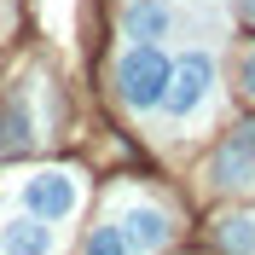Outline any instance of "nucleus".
Here are the masks:
<instances>
[{
    "label": "nucleus",
    "instance_id": "5",
    "mask_svg": "<svg viewBox=\"0 0 255 255\" xmlns=\"http://www.w3.org/2000/svg\"><path fill=\"white\" fill-rule=\"evenodd\" d=\"M116 226L128 232L133 255H151V250H162V244H168V232H174V226H168V215H162V209H151V203H128Z\"/></svg>",
    "mask_w": 255,
    "mask_h": 255
},
{
    "label": "nucleus",
    "instance_id": "8",
    "mask_svg": "<svg viewBox=\"0 0 255 255\" xmlns=\"http://www.w3.org/2000/svg\"><path fill=\"white\" fill-rule=\"evenodd\" d=\"M221 244L232 255H255V215H226L221 221Z\"/></svg>",
    "mask_w": 255,
    "mask_h": 255
},
{
    "label": "nucleus",
    "instance_id": "2",
    "mask_svg": "<svg viewBox=\"0 0 255 255\" xmlns=\"http://www.w3.org/2000/svg\"><path fill=\"white\" fill-rule=\"evenodd\" d=\"M209 93H215V64H209V52H186L174 64V76H168V93H162L168 122H191L209 105Z\"/></svg>",
    "mask_w": 255,
    "mask_h": 255
},
{
    "label": "nucleus",
    "instance_id": "6",
    "mask_svg": "<svg viewBox=\"0 0 255 255\" xmlns=\"http://www.w3.org/2000/svg\"><path fill=\"white\" fill-rule=\"evenodd\" d=\"M174 23H180V12L168 6V0H133V6L122 12V29L133 35V41H151V47H157V41H168V35H174Z\"/></svg>",
    "mask_w": 255,
    "mask_h": 255
},
{
    "label": "nucleus",
    "instance_id": "11",
    "mask_svg": "<svg viewBox=\"0 0 255 255\" xmlns=\"http://www.w3.org/2000/svg\"><path fill=\"white\" fill-rule=\"evenodd\" d=\"M250 12H255V0H250Z\"/></svg>",
    "mask_w": 255,
    "mask_h": 255
},
{
    "label": "nucleus",
    "instance_id": "1",
    "mask_svg": "<svg viewBox=\"0 0 255 255\" xmlns=\"http://www.w3.org/2000/svg\"><path fill=\"white\" fill-rule=\"evenodd\" d=\"M168 76H174V58H168L162 47H151V41H139V47H128L122 58H116V93H122L128 111H151V105H162Z\"/></svg>",
    "mask_w": 255,
    "mask_h": 255
},
{
    "label": "nucleus",
    "instance_id": "3",
    "mask_svg": "<svg viewBox=\"0 0 255 255\" xmlns=\"http://www.w3.org/2000/svg\"><path fill=\"white\" fill-rule=\"evenodd\" d=\"M76 203H81V180L64 168H41L23 180V209L41 221H64V215H76Z\"/></svg>",
    "mask_w": 255,
    "mask_h": 255
},
{
    "label": "nucleus",
    "instance_id": "10",
    "mask_svg": "<svg viewBox=\"0 0 255 255\" xmlns=\"http://www.w3.org/2000/svg\"><path fill=\"white\" fill-rule=\"evenodd\" d=\"M238 81H244V93H250V99H255V47H250V52H244V70H238Z\"/></svg>",
    "mask_w": 255,
    "mask_h": 255
},
{
    "label": "nucleus",
    "instance_id": "9",
    "mask_svg": "<svg viewBox=\"0 0 255 255\" xmlns=\"http://www.w3.org/2000/svg\"><path fill=\"white\" fill-rule=\"evenodd\" d=\"M87 255H133V244H128V232L122 226H93V232H87Z\"/></svg>",
    "mask_w": 255,
    "mask_h": 255
},
{
    "label": "nucleus",
    "instance_id": "7",
    "mask_svg": "<svg viewBox=\"0 0 255 255\" xmlns=\"http://www.w3.org/2000/svg\"><path fill=\"white\" fill-rule=\"evenodd\" d=\"M52 226L41 215H17V221L0 226V255H52Z\"/></svg>",
    "mask_w": 255,
    "mask_h": 255
},
{
    "label": "nucleus",
    "instance_id": "4",
    "mask_svg": "<svg viewBox=\"0 0 255 255\" xmlns=\"http://www.w3.org/2000/svg\"><path fill=\"white\" fill-rule=\"evenodd\" d=\"M209 180H215V186H226V191L255 186V122L232 128V133L221 139V151L209 157Z\"/></svg>",
    "mask_w": 255,
    "mask_h": 255
}]
</instances>
